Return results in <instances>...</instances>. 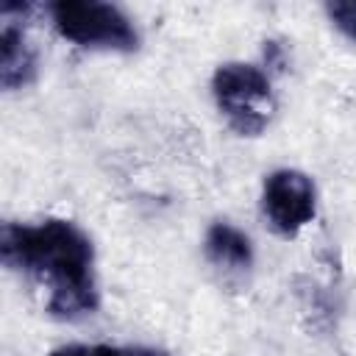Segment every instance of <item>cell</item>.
Masks as SVG:
<instances>
[{
	"instance_id": "obj_2",
	"label": "cell",
	"mask_w": 356,
	"mask_h": 356,
	"mask_svg": "<svg viewBox=\"0 0 356 356\" xmlns=\"http://www.w3.org/2000/svg\"><path fill=\"white\" fill-rule=\"evenodd\" d=\"M56 33L78 47L134 53L139 47V31L134 19L114 3L100 0H58L47 6Z\"/></svg>"
},
{
	"instance_id": "obj_4",
	"label": "cell",
	"mask_w": 356,
	"mask_h": 356,
	"mask_svg": "<svg viewBox=\"0 0 356 356\" xmlns=\"http://www.w3.org/2000/svg\"><path fill=\"white\" fill-rule=\"evenodd\" d=\"M261 211L278 236H295L317 214L314 181L306 172L289 167L270 172L261 186Z\"/></svg>"
},
{
	"instance_id": "obj_1",
	"label": "cell",
	"mask_w": 356,
	"mask_h": 356,
	"mask_svg": "<svg viewBox=\"0 0 356 356\" xmlns=\"http://www.w3.org/2000/svg\"><path fill=\"white\" fill-rule=\"evenodd\" d=\"M0 259L8 270L31 275L47 289V314L81 320L97 312L100 292L95 278V245L70 220L3 222Z\"/></svg>"
},
{
	"instance_id": "obj_5",
	"label": "cell",
	"mask_w": 356,
	"mask_h": 356,
	"mask_svg": "<svg viewBox=\"0 0 356 356\" xmlns=\"http://www.w3.org/2000/svg\"><path fill=\"white\" fill-rule=\"evenodd\" d=\"M36 11L31 3H3L0 19V83L6 92L22 89L36 78V47L25 36V17Z\"/></svg>"
},
{
	"instance_id": "obj_6",
	"label": "cell",
	"mask_w": 356,
	"mask_h": 356,
	"mask_svg": "<svg viewBox=\"0 0 356 356\" xmlns=\"http://www.w3.org/2000/svg\"><path fill=\"white\" fill-rule=\"evenodd\" d=\"M203 250H206V259L220 267V270H228V273H242L253 264V242L245 231H239L236 225L220 220L214 222L209 231H206V239H203Z\"/></svg>"
},
{
	"instance_id": "obj_7",
	"label": "cell",
	"mask_w": 356,
	"mask_h": 356,
	"mask_svg": "<svg viewBox=\"0 0 356 356\" xmlns=\"http://www.w3.org/2000/svg\"><path fill=\"white\" fill-rule=\"evenodd\" d=\"M47 356H170L167 350L159 348H122V345H61L50 350Z\"/></svg>"
},
{
	"instance_id": "obj_3",
	"label": "cell",
	"mask_w": 356,
	"mask_h": 356,
	"mask_svg": "<svg viewBox=\"0 0 356 356\" xmlns=\"http://www.w3.org/2000/svg\"><path fill=\"white\" fill-rule=\"evenodd\" d=\"M211 95L220 114L239 136H259L275 114L270 75L256 64H220L211 78Z\"/></svg>"
},
{
	"instance_id": "obj_8",
	"label": "cell",
	"mask_w": 356,
	"mask_h": 356,
	"mask_svg": "<svg viewBox=\"0 0 356 356\" xmlns=\"http://www.w3.org/2000/svg\"><path fill=\"white\" fill-rule=\"evenodd\" d=\"M325 14L342 36L356 42V0H334L325 6Z\"/></svg>"
}]
</instances>
